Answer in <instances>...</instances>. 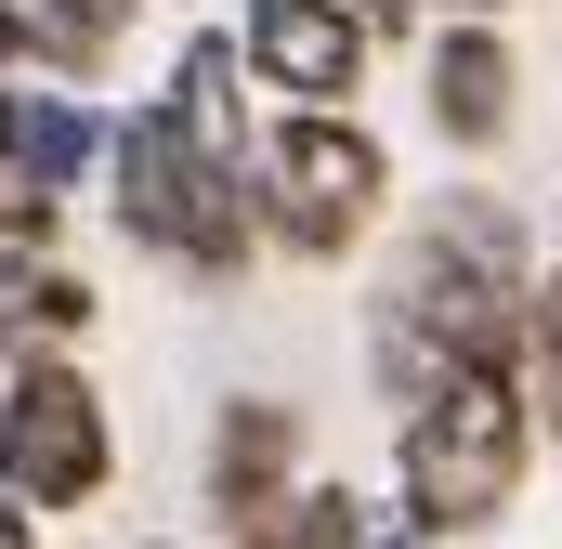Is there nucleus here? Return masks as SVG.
Here are the masks:
<instances>
[{
  "instance_id": "8",
  "label": "nucleus",
  "mask_w": 562,
  "mask_h": 549,
  "mask_svg": "<svg viewBox=\"0 0 562 549\" xmlns=\"http://www.w3.org/2000/svg\"><path fill=\"white\" fill-rule=\"evenodd\" d=\"M236 40H249V79L276 105H353L380 66V26L353 0H236Z\"/></svg>"
},
{
  "instance_id": "16",
  "label": "nucleus",
  "mask_w": 562,
  "mask_h": 549,
  "mask_svg": "<svg viewBox=\"0 0 562 549\" xmlns=\"http://www.w3.org/2000/svg\"><path fill=\"white\" fill-rule=\"evenodd\" d=\"M0 79H26V13L0 0Z\"/></svg>"
},
{
  "instance_id": "11",
  "label": "nucleus",
  "mask_w": 562,
  "mask_h": 549,
  "mask_svg": "<svg viewBox=\"0 0 562 549\" xmlns=\"http://www.w3.org/2000/svg\"><path fill=\"white\" fill-rule=\"evenodd\" d=\"M92 314H105V288H92L79 262H53V249H0V380H13L26 354H79Z\"/></svg>"
},
{
  "instance_id": "7",
  "label": "nucleus",
  "mask_w": 562,
  "mask_h": 549,
  "mask_svg": "<svg viewBox=\"0 0 562 549\" xmlns=\"http://www.w3.org/2000/svg\"><path fill=\"white\" fill-rule=\"evenodd\" d=\"M301 497H314V418L288 393H223V418H210V524L236 549H288Z\"/></svg>"
},
{
  "instance_id": "18",
  "label": "nucleus",
  "mask_w": 562,
  "mask_h": 549,
  "mask_svg": "<svg viewBox=\"0 0 562 549\" xmlns=\"http://www.w3.org/2000/svg\"><path fill=\"white\" fill-rule=\"evenodd\" d=\"M445 13H484V26H510L524 0H431V26H445Z\"/></svg>"
},
{
  "instance_id": "12",
  "label": "nucleus",
  "mask_w": 562,
  "mask_h": 549,
  "mask_svg": "<svg viewBox=\"0 0 562 549\" xmlns=\"http://www.w3.org/2000/svg\"><path fill=\"white\" fill-rule=\"evenodd\" d=\"M13 13H26V79H66V92H92L144 26V0H13Z\"/></svg>"
},
{
  "instance_id": "5",
  "label": "nucleus",
  "mask_w": 562,
  "mask_h": 549,
  "mask_svg": "<svg viewBox=\"0 0 562 549\" xmlns=\"http://www.w3.org/2000/svg\"><path fill=\"white\" fill-rule=\"evenodd\" d=\"M105 484H119V418L92 393V367L79 354H26L0 380V497L66 524V511H105Z\"/></svg>"
},
{
  "instance_id": "14",
  "label": "nucleus",
  "mask_w": 562,
  "mask_h": 549,
  "mask_svg": "<svg viewBox=\"0 0 562 549\" xmlns=\"http://www.w3.org/2000/svg\"><path fill=\"white\" fill-rule=\"evenodd\" d=\"M288 549H380V511H367L353 484H314L301 524H288Z\"/></svg>"
},
{
  "instance_id": "3",
  "label": "nucleus",
  "mask_w": 562,
  "mask_h": 549,
  "mask_svg": "<svg viewBox=\"0 0 562 549\" xmlns=\"http://www.w3.org/2000/svg\"><path fill=\"white\" fill-rule=\"evenodd\" d=\"M105 223L132 236V262L183 274V288H249V274L276 262V236H262V183L223 170V157H196L183 119H170L157 92L119 105V144H105Z\"/></svg>"
},
{
  "instance_id": "9",
  "label": "nucleus",
  "mask_w": 562,
  "mask_h": 549,
  "mask_svg": "<svg viewBox=\"0 0 562 549\" xmlns=\"http://www.w3.org/2000/svg\"><path fill=\"white\" fill-rule=\"evenodd\" d=\"M419 105L445 157H497L510 119H524V53H510V26H484V13H445L419 40Z\"/></svg>"
},
{
  "instance_id": "4",
  "label": "nucleus",
  "mask_w": 562,
  "mask_h": 549,
  "mask_svg": "<svg viewBox=\"0 0 562 549\" xmlns=\"http://www.w3.org/2000/svg\"><path fill=\"white\" fill-rule=\"evenodd\" d=\"M393 210V144L367 132V105H276L262 132V236L276 262L340 274Z\"/></svg>"
},
{
  "instance_id": "1",
  "label": "nucleus",
  "mask_w": 562,
  "mask_h": 549,
  "mask_svg": "<svg viewBox=\"0 0 562 549\" xmlns=\"http://www.w3.org/2000/svg\"><path fill=\"white\" fill-rule=\"evenodd\" d=\"M537 274H550V236L458 183L445 210H419L393 236V262L367 288V367H380V406L406 418L431 406L458 367H537Z\"/></svg>"
},
{
  "instance_id": "19",
  "label": "nucleus",
  "mask_w": 562,
  "mask_h": 549,
  "mask_svg": "<svg viewBox=\"0 0 562 549\" xmlns=\"http://www.w3.org/2000/svg\"><path fill=\"white\" fill-rule=\"evenodd\" d=\"M157 549H170V537H157Z\"/></svg>"
},
{
  "instance_id": "13",
  "label": "nucleus",
  "mask_w": 562,
  "mask_h": 549,
  "mask_svg": "<svg viewBox=\"0 0 562 549\" xmlns=\"http://www.w3.org/2000/svg\"><path fill=\"white\" fill-rule=\"evenodd\" d=\"M524 393H537V432L562 445V197H550V274H537V367H524Z\"/></svg>"
},
{
  "instance_id": "2",
  "label": "nucleus",
  "mask_w": 562,
  "mask_h": 549,
  "mask_svg": "<svg viewBox=\"0 0 562 549\" xmlns=\"http://www.w3.org/2000/svg\"><path fill=\"white\" fill-rule=\"evenodd\" d=\"M537 393L524 367H458L431 406L393 418V524L419 549H458V537H497L537 484Z\"/></svg>"
},
{
  "instance_id": "17",
  "label": "nucleus",
  "mask_w": 562,
  "mask_h": 549,
  "mask_svg": "<svg viewBox=\"0 0 562 549\" xmlns=\"http://www.w3.org/2000/svg\"><path fill=\"white\" fill-rule=\"evenodd\" d=\"M0 549H40V511L26 497H0Z\"/></svg>"
},
{
  "instance_id": "10",
  "label": "nucleus",
  "mask_w": 562,
  "mask_h": 549,
  "mask_svg": "<svg viewBox=\"0 0 562 549\" xmlns=\"http://www.w3.org/2000/svg\"><path fill=\"white\" fill-rule=\"evenodd\" d=\"M157 105L183 119L196 157H223V170H249V183H262V132H276V119H262V79H249V40H236V26H196V40L170 53Z\"/></svg>"
},
{
  "instance_id": "6",
  "label": "nucleus",
  "mask_w": 562,
  "mask_h": 549,
  "mask_svg": "<svg viewBox=\"0 0 562 549\" xmlns=\"http://www.w3.org/2000/svg\"><path fill=\"white\" fill-rule=\"evenodd\" d=\"M105 144L119 119L66 79H0V249H53L66 236V197L105 183Z\"/></svg>"
},
{
  "instance_id": "15",
  "label": "nucleus",
  "mask_w": 562,
  "mask_h": 549,
  "mask_svg": "<svg viewBox=\"0 0 562 549\" xmlns=\"http://www.w3.org/2000/svg\"><path fill=\"white\" fill-rule=\"evenodd\" d=\"M353 13H367L380 40H431V0H353Z\"/></svg>"
}]
</instances>
